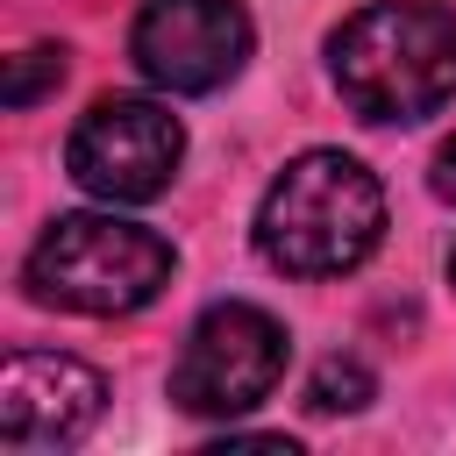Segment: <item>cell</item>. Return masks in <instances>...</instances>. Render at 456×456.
I'll list each match as a JSON object with an SVG mask.
<instances>
[{
  "mask_svg": "<svg viewBox=\"0 0 456 456\" xmlns=\"http://www.w3.org/2000/svg\"><path fill=\"white\" fill-rule=\"evenodd\" d=\"M370 392H378V385H370V370H363L356 356H321L314 378H306V406H314V413H356Z\"/></svg>",
  "mask_w": 456,
  "mask_h": 456,
  "instance_id": "8",
  "label": "cell"
},
{
  "mask_svg": "<svg viewBox=\"0 0 456 456\" xmlns=\"http://www.w3.org/2000/svg\"><path fill=\"white\" fill-rule=\"evenodd\" d=\"M428 185H435L442 200H456V135H449V142L435 150V171H428Z\"/></svg>",
  "mask_w": 456,
  "mask_h": 456,
  "instance_id": "10",
  "label": "cell"
},
{
  "mask_svg": "<svg viewBox=\"0 0 456 456\" xmlns=\"http://www.w3.org/2000/svg\"><path fill=\"white\" fill-rule=\"evenodd\" d=\"M378 235H385V192L342 150L292 157L256 207V249L285 278H342L378 249Z\"/></svg>",
  "mask_w": 456,
  "mask_h": 456,
  "instance_id": "2",
  "label": "cell"
},
{
  "mask_svg": "<svg viewBox=\"0 0 456 456\" xmlns=\"http://www.w3.org/2000/svg\"><path fill=\"white\" fill-rule=\"evenodd\" d=\"M328 71L363 121H428L456 100V14L435 0H378L328 36Z\"/></svg>",
  "mask_w": 456,
  "mask_h": 456,
  "instance_id": "1",
  "label": "cell"
},
{
  "mask_svg": "<svg viewBox=\"0 0 456 456\" xmlns=\"http://www.w3.org/2000/svg\"><path fill=\"white\" fill-rule=\"evenodd\" d=\"M449 278H456V256H449Z\"/></svg>",
  "mask_w": 456,
  "mask_h": 456,
  "instance_id": "11",
  "label": "cell"
},
{
  "mask_svg": "<svg viewBox=\"0 0 456 456\" xmlns=\"http://www.w3.org/2000/svg\"><path fill=\"white\" fill-rule=\"evenodd\" d=\"M278 378H285V328L249 299H221L192 321V335L171 363V399L200 420H228V413H249L256 399H271Z\"/></svg>",
  "mask_w": 456,
  "mask_h": 456,
  "instance_id": "4",
  "label": "cell"
},
{
  "mask_svg": "<svg viewBox=\"0 0 456 456\" xmlns=\"http://www.w3.org/2000/svg\"><path fill=\"white\" fill-rule=\"evenodd\" d=\"M107 406V378L64 349H14L0 363V442L7 449H71Z\"/></svg>",
  "mask_w": 456,
  "mask_h": 456,
  "instance_id": "7",
  "label": "cell"
},
{
  "mask_svg": "<svg viewBox=\"0 0 456 456\" xmlns=\"http://www.w3.org/2000/svg\"><path fill=\"white\" fill-rule=\"evenodd\" d=\"M50 86H64V50L57 43H36L7 64V107H36Z\"/></svg>",
  "mask_w": 456,
  "mask_h": 456,
  "instance_id": "9",
  "label": "cell"
},
{
  "mask_svg": "<svg viewBox=\"0 0 456 456\" xmlns=\"http://www.w3.org/2000/svg\"><path fill=\"white\" fill-rule=\"evenodd\" d=\"M128 50L150 86L214 93L249 57V14H242V0H142Z\"/></svg>",
  "mask_w": 456,
  "mask_h": 456,
  "instance_id": "6",
  "label": "cell"
},
{
  "mask_svg": "<svg viewBox=\"0 0 456 456\" xmlns=\"http://www.w3.org/2000/svg\"><path fill=\"white\" fill-rule=\"evenodd\" d=\"M171 242L142 221H114V214H64L50 221V235L28 249L21 278L43 306L64 314H135L171 285Z\"/></svg>",
  "mask_w": 456,
  "mask_h": 456,
  "instance_id": "3",
  "label": "cell"
},
{
  "mask_svg": "<svg viewBox=\"0 0 456 456\" xmlns=\"http://www.w3.org/2000/svg\"><path fill=\"white\" fill-rule=\"evenodd\" d=\"M178 157H185V128L157 107V100H135V93H107L86 107V121L71 128L64 142V164L71 178L107 200V207H142L157 200L171 178H178Z\"/></svg>",
  "mask_w": 456,
  "mask_h": 456,
  "instance_id": "5",
  "label": "cell"
}]
</instances>
